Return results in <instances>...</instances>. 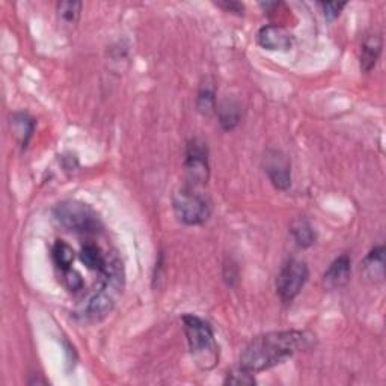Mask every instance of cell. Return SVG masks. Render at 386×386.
<instances>
[{"label":"cell","instance_id":"17","mask_svg":"<svg viewBox=\"0 0 386 386\" xmlns=\"http://www.w3.org/2000/svg\"><path fill=\"white\" fill-rule=\"evenodd\" d=\"M80 260L89 270H95L99 273L106 268L107 264V257L100 250V248H96L94 245H87L82 249Z\"/></svg>","mask_w":386,"mask_h":386},{"label":"cell","instance_id":"9","mask_svg":"<svg viewBox=\"0 0 386 386\" xmlns=\"http://www.w3.org/2000/svg\"><path fill=\"white\" fill-rule=\"evenodd\" d=\"M257 41L263 48H265V50L288 52L292 50V47L294 44V36L282 26L268 24V26H264L258 31Z\"/></svg>","mask_w":386,"mask_h":386},{"label":"cell","instance_id":"21","mask_svg":"<svg viewBox=\"0 0 386 386\" xmlns=\"http://www.w3.org/2000/svg\"><path fill=\"white\" fill-rule=\"evenodd\" d=\"M320 6L324 11V17L328 20H335L338 16L341 14V11L346 8V4H333V2H328V4H320Z\"/></svg>","mask_w":386,"mask_h":386},{"label":"cell","instance_id":"22","mask_svg":"<svg viewBox=\"0 0 386 386\" xmlns=\"http://www.w3.org/2000/svg\"><path fill=\"white\" fill-rule=\"evenodd\" d=\"M65 284L71 290V292H77V290L82 288L83 281L77 272L68 269V270H65Z\"/></svg>","mask_w":386,"mask_h":386},{"label":"cell","instance_id":"7","mask_svg":"<svg viewBox=\"0 0 386 386\" xmlns=\"http://www.w3.org/2000/svg\"><path fill=\"white\" fill-rule=\"evenodd\" d=\"M186 175L190 186L204 187L210 177L209 147L202 139L195 138L187 145L186 151Z\"/></svg>","mask_w":386,"mask_h":386},{"label":"cell","instance_id":"16","mask_svg":"<svg viewBox=\"0 0 386 386\" xmlns=\"http://www.w3.org/2000/svg\"><path fill=\"white\" fill-rule=\"evenodd\" d=\"M292 234L296 240V243L302 248H309L311 245L316 243V231L311 226V224L307 219H296L292 224Z\"/></svg>","mask_w":386,"mask_h":386},{"label":"cell","instance_id":"18","mask_svg":"<svg viewBox=\"0 0 386 386\" xmlns=\"http://www.w3.org/2000/svg\"><path fill=\"white\" fill-rule=\"evenodd\" d=\"M52 255H53V260L60 270L65 272V270L71 269V264H72V261H75V250H72V248L68 243H65L64 240L56 241L55 246H53V250H52Z\"/></svg>","mask_w":386,"mask_h":386},{"label":"cell","instance_id":"20","mask_svg":"<svg viewBox=\"0 0 386 386\" xmlns=\"http://www.w3.org/2000/svg\"><path fill=\"white\" fill-rule=\"evenodd\" d=\"M225 383H229V385H243V386H250V385H255V377H253V373L241 368L240 370H236L233 373H229L226 379H225Z\"/></svg>","mask_w":386,"mask_h":386},{"label":"cell","instance_id":"3","mask_svg":"<svg viewBox=\"0 0 386 386\" xmlns=\"http://www.w3.org/2000/svg\"><path fill=\"white\" fill-rule=\"evenodd\" d=\"M183 328L193 359L202 370H211L219 360V347L214 340L211 326L198 316L186 314Z\"/></svg>","mask_w":386,"mask_h":386},{"label":"cell","instance_id":"12","mask_svg":"<svg viewBox=\"0 0 386 386\" xmlns=\"http://www.w3.org/2000/svg\"><path fill=\"white\" fill-rule=\"evenodd\" d=\"M382 36L370 35L362 43L360 47V70L364 72L371 71L376 67L382 53Z\"/></svg>","mask_w":386,"mask_h":386},{"label":"cell","instance_id":"4","mask_svg":"<svg viewBox=\"0 0 386 386\" xmlns=\"http://www.w3.org/2000/svg\"><path fill=\"white\" fill-rule=\"evenodd\" d=\"M172 204L178 219L190 226L205 224L211 214L210 198L202 187L186 184L175 193Z\"/></svg>","mask_w":386,"mask_h":386},{"label":"cell","instance_id":"23","mask_svg":"<svg viewBox=\"0 0 386 386\" xmlns=\"http://www.w3.org/2000/svg\"><path fill=\"white\" fill-rule=\"evenodd\" d=\"M219 8L225 9V11H229V12H237V14H241L243 12L245 6L238 4V2H217L216 4Z\"/></svg>","mask_w":386,"mask_h":386},{"label":"cell","instance_id":"19","mask_svg":"<svg viewBox=\"0 0 386 386\" xmlns=\"http://www.w3.org/2000/svg\"><path fill=\"white\" fill-rule=\"evenodd\" d=\"M82 2H60L57 4L59 17L68 24H76L80 18Z\"/></svg>","mask_w":386,"mask_h":386},{"label":"cell","instance_id":"8","mask_svg":"<svg viewBox=\"0 0 386 386\" xmlns=\"http://www.w3.org/2000/svg\"><path fill=\"white\" fill-rule=\"evenodd\" d=\"M264 171L277 190H287L292 184V169L287 155L272 150L264 157Z\"/></svg>","mask_w":386,"mask_h":386},{"label":"cell","instance_id":"6","mask_svg":"<svg viewBox=\"0 0 386 386\" xmlns=\"http://www.w3.org/2000/svg\"><path fill=\"white\" fill-rule=\"evenodd\" d=\"M308 265L300 260H290L276 277V292L285 304L293 302L308 281Z\"/></svg>","mask_w":386,"mask_h":386},{"label":"cell","instance_id":"2","mask_svg":"<svg viewBox=\"0 0 386 386\" xmlns=\"http://www.w3.org/2000/svg\"><path fill=\"white\" fill-rule=\"evenodd\" d=\"M101 277L89 297L77 309V317L83 321L95 323L112 312L124 288V268L118 257L109 260L100 272Z\"/></svg>","mask_w":386,"mask_h":386},{"label":"cell","instance_id":"11","mask_svg":"<svg viewBox=\"0 0 386 386\" xmlns=\"http://www.w3.org/2000/svg\"><path fill=\"white\" fill-rule=\"evenodd\" d=\"M362 270L368 281L380 282L385 277V248L377 246L371 249V252L365 257Z\"/></svg>","mask_w":386,"mask_h":386},{"label":"cell","instance_id":"10","mask_svg":"<svg viewBox=\"0 0 386 386\" xmlns=\"http://www.w3.org/2000/svg\"><path fill=\"white\" fill-rule=\"evenodd\" d=\"M350 275H352V261H350L348 255L343 253L326 270L323 276V284L328 290L341 288L350 281Z\"/></svg>","mask_w":386,"mask_h":386},{"label":"cell","instance_id":"5","mask_svg":"<svg viewBox=\"0 0 386 386\" xmlns=\"http://www.w3.org/2000/svg\"><path fill=\"white\" fill-rule=\"evenodd\" d=\"M56 221L70 231L94 233L99 228V217L89 205L79 201H64L55 209Z\"/></svg>","mask_w":386,"mask_h":386},{"label":"cell","instance_id":"14","mask_svg":"<svg viewBox=\"0 0 386 386\" xmlns=\"http://www.w3.org/2000/svg\"><path fill=\"white\" fill-rule=\"evenodd\" d=\"M197 107L198 112L204 116H210L216 112V88L210 79L201 84L197 96Z\"/></svg>","mask_w":386,"mask_h":386},{"label":"cell","instance_id":"1","mask_svg":"<svg viewBox=\"0 0 386 386\" xmlns=\"http://www.w3.org/2000/svg\"><path fill=\"white\" fill-rule=\"evenodd\" d=\"M314 335L300 331L270 332L253 340L240 356V367L250 373L269 370L314 344Z\"/></svg>","mask_w":386,"mask_h":386},{"label":"cell","instance_id":"15","mask_svg":"<svg viewBox=\"0 0 386 386\" xmlns=\"http://www.w3.org/2000/svg\"><path fill=\"white\" fill-rule=\"evenodd\" d=\"M35 123L33 119L26 114H16L11 118V130L20 139L23 147H26L32 133H33Z\"/></svg>","mask_w":386,"mask_h":386},{"label":"cell","instance_id":"13","mask_svg":"<svg viewBox=\"0 0 386 386\" xmlns=\"http://www.w3.org/2000/svg\"><path fill=\"white\" fill-rule=\"evenodd\" d=\"M216 114L219 116V124L224 130H234L241 121V107L233 100H225L216 107Z\"/></svg>","mask_w":386,"mask_h":386}]
</instances>
